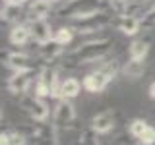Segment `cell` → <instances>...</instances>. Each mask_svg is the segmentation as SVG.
<instances>
[{"mask_svg":"<svg viewBox=\"0 0 155 145\" xmlns=\"http://www.w3.org/2000/svg\"><path fill=\"white\" fill-rule=\"evenodd\" d=\"M110 48H113V41L109 37H93L89 41L80 43L76 48L68 50L62 56V66L66 68H80L85 64H97L103 62L109 56Z\"/></svg>","mask_w":155,"mask_h":145,"instance_id":"6da1fadb","label":"cell"},{"mask_svg":"<svg viewBox=\"0 0 155 145\" xmlns=\"http://www.w3.org/2000/svg\"><path fill=\"white\" fill-rule=\"evenodd\" d=\"M60 87L62 79L58 76V70L52 66H43L37 74V81L33 85V93L41 99H60Z\"/></svg>","mask_w":155,"mask_h":145,"instance_id":"7a4b0ae2","label":"cell"},{"mask_svg":"<svg viewBox=\"0 0 155 145\" xmlns=\"http://www.w3.org/2000/svg\"><path fill=\"white\" fill-rule=\"evenodd\" d=\"M101 10H105L103 0H66V4L58 10V14H60V18H68L76 21V19L89 18L91 14H97Z\"/></svg>","mask_w":155,"mask_h":145,"instance_id":"3957f363","label":"cell"},{"mask_svg":"<svg viewBox=\"0 0 155 145\" xmlns=\"http://www.w3.org/2000/svg\"><path fill=\"white\" fill-rule=\"evenodd\" d=\"M2 60H4V66L10 68L14 72H21V70H41L45 66V62L41 60V56H33L25 50H6L2 52Z\"/></svg>","mask_w":155,"mask_h":145,"instance_id":"277c9868","label":"cell"},{"mask_svg":"<svg viewBox=\"0 0 155 145\" xmlns=\"http://www.w3.org/2000/svg\"><path fill=\"white\" fill-rule=\"evenodd\" d=\"M113 19H114V16H110L107 10H101V12H97V14H91L89 18L72 21L74 23L72 29L78 31L80 35H91V33H97V31H101V29L109 27L110 23H113Z\"/></svg>","mask_w":155,"mask_h":145,"instance_id":"5b68a950","label":"cell"},{"mask_svg":"<svg viewBox=\"0 0 155 145\" xmlns=\"http://www.w3.org/2000/svg\"><path fill=\"white\" fill-rule=\"evenodd\" d=\"M21 106L23 110L31 116L33 122H47L48 120V114H51V108H48L47 105V99H41V97H37L35 93H27L21 97Z\"/></svg>","mask_w":155,"mask_h":145,"instance_id":"8992f818","label":"cell"},{"mask_svg":"<svg viewBox=\"0 0 155 145\" xmlns=\"http://www.w3.org/2000/svg\"><path fill=\"white\" fill-rule=\"evenodd\" d=\"M37 74L39 70H21V72H14L12 76L8 77V91L14 95H27L29 89L35 85L37 81Z\"/></svg>","mask_w":155,"mask_h":145,"instance_id":"52a82bcc","label":"cell"},{"mask_svg":"<svg viewBox=\"0 0 155 145\" xmlns=\"http://www.w3.org/2000/svg\"><path fill=\"white\" fill-rule=\"evenodd\" d=\"M76 106L72 105L70 99H58L54 105V110H52V124L60 128H70L72 124L76 122Z\"/></svg>","mask_w":155,"mask_h":145,"instance_id":"ba28073f","label":"cell"},{"mask_svg":"<svg viewBox=\"0 0 155 145\" xmlns=\"http://www.w3.org/2000/svg\"><path fill=\"white\" fill-rule=\"evenodd\" d=\"M116 118H118L116 110L107 108V110H103V112H99V114H95L93 118H91L89 128L93 130L95 134L105 135V134L113 132V128H114V124H116Z\"/></svg>","mask_w":155,"mask_h":145,"instance_id":"9c48e42d","label":"cell"},{"mask_svg":"<svg viewBox=\"0 0 155 145\" xmlns=\"http://www.w3.org/2000/svg\"><path fill=\"white\" fill-rule=\"evenodd\" d=\"M84 89L87 91V93H93V95H99L103 93V91L107 89V85L110 83V77L105 74L101 68H97V70L89 72L85 77H84Z\"/></svg>","mask_w":155,"mask_h":145,"instance_id":"30bf717a","label":"cell"},{"mask_svg":"<svg viewBox=\"0 0 155 145\" xmlns=\"http://www.w3.org/2000/svg\"><path fill=\"white\" fill-rule=\"evenodd\" d=\"M113 25L118 29L122 35H128V37H136L142 29V21H140L138 16H126V14H116L114 19H113Z\"/></svg>","mask_w":155,"mask_h":145,"instance_id":"8fae6325","label":"cell"},{"mask_svg":"<svg viewBox=\"0 0 155 145\" xmlns=\"http://www.w3.org/2000/svg\"><path fill=\"white\" fill-rule=\"evenodd\" d=\"M33 145H58V128L48 122H39L37 134L31 137Z\"/></svg>","mask_w":155,"mask_h":145,"instance_id":"7c38bea8","label":"cell"},{"mask_svg":"<svg viewBox=\"0 0 155 145\" xmlns=\"http://www.w3.org/2000/svg\"><path fill=\"white\" fill-rule=\"evenodd\" d=\"M27 25L31 29V37L37 45H45L54 39V31L47 19H33V21H27Z\"/></svg>","mask_w":155,"mask_h":145,"instance_id":"4fadbf2b","label":"cell"},{"mask_svg":"<svg viewBox=\"0 0 155 145\" xmlns=\"http://www.w3.org/2000/svg\"><path fill=\"white\" fill-rule=\"evenodd\" d=\"M39 56L45 62V66H51L54 60H62V56H64V47L58 45L54 39H52V41L45 43V45H39Z\"/></svg>","mask_w":155,"mask_h":145,"instance_id":"5bb4252c","label":"cell"},{"mask_svg":"<svg viewBox=\"0 0 155 145\" xmlns=\"http://www.w3.org/2000/svg\"><path fill=\"white\" fill-rule=\"evenodd\" d=\"M52 10V0H31L27 4V21L33 19H45Z\"/></svg>","mask_w":155,"mask_h":145,"instance_id":"9a60e30c","label":"cell"},{"mask_svg":"<svg viewBox=\"0 0 155 145\" xmlns=\"http://www.w3.org/2000/svg\"><path fill=\"white\" fill-rule=\"evenodd\" d=\"M29 41H33L31 37V29L27 23H16L10 31V43L14 47H25Z\"/></svg>","mask_w":155,"mask_h":145,"instance_id":"2e32d148","label":"cell"},{"mask_svg":"<svg viewBox=\"0 0 155 145\" xmlns=\"http://www.w3.org/2000/svg\"><path fill=\"white\" fill-rule=\"evenodd\" d=\"M145 74V62L143 60H134L128 58V62H124L122 66V76L126 79H140Z\"/></svg>","mask_w":155,"mask_h":145,"instance_id":"e0dca14e","label":"cell"},{"mask_svg":"<svg viewBox=\"0 0 155 145\" xmlns=\"http://www.w3.org/2000/svg\"><path fill=\"white\" fill-rule=\"evenodd\" d=\"M84 89V83H80V79L76 77H66L62 79V87H60V99H76Z\"/></svg>","mask_w":155,"mask_h":145,"instance_id":"ac0fdd59","label":"cell"},{"mask_svg":"<svg viewBox=\"0 0 155 145\" xmlns=\"http://www.w3.org/2000/svg\"><path fill=\"white\" fill-rule=\"evenodd\" d=\"M128 54L134 60H145V56L149 54V41L147 39H134L128 47Z\"/></svg>","mask_w":155,"mask_h":145,"instance_id":"d6986e66","label":"cell"},{"mask_svg":"<svg viewBox=\"0 0 155 145\" xmlns=\"http://www.w3.org/2000/svg\"><path fill=\"white\" fill-rule=\"evenodd\" d=\"M23 14V6L21 4H4L2 8V21H8V23H16L19 21V16Z\"/></svg>","mask_w":155,"mask_h":145,"instance_id":"ffe728a7","label":"cell"},{"mask_svg":"<svg viewBox=\"0 0 155 145\" xmlns=\"http://www.w3.org/2000/svg\"><path fill=\"white\" fill-rule=\"evenodd\" d=\"M147 128H149V124L145 122L143 118H134L132 122L128 124V134L132 135L134 139H140V137L143 135V132H145Z\"/></svg>","mask_w":155,"mask_h":145,"instance_id":"44dd1931","label":"cell"},{"mask_svg":"<svg viewBox=\"0 0 155 145\" xmlns=\"http://www.w3.org/2000/svg\"><path fill=\"white\" fill-rule=\"evenodd\" d=\"M72 39H74V29L72 27H60L54 31V41L62 47H68L72 43Z\"/></svg>","mask_w":155,"mask_h":145,"instance_id":"7402d4cb","label":"cell"},{"mask_svg":"<svg viewBox=\"0 0 155 145\" xmlns=\"http://www.w3.org/2000/svg\"><path fill=\"white\" fill-rule=\"evenodd\" d=\"M140 21H142V29L143 31H149V29H155V4L151 8H147V12L140 16Z\"/></svg>","mask_w":155,"mask_h":145,"instance_id":"603a6c76","label":"cell"},{"mask_svg":"<svg viewBox=\"0 0 155 145\" xmlns=\"http://www.w3.org/2000/svg\"><path fill=\"white\" fill-rule=\"evenodd\" d=\"M138 143H142V145H155V128H153V126H149V128L145 130L143 135L138 139Z\"/></svg>","mask_w":155,"mask_h":145,"instance_id":"cb8c5ba5","label":"cell"},{"mask_svg":"<svg viewBox=\"0 0 155 145\" xmlns=\"http://www.w3.org/2000/svg\"><path fill=\"white\" fill-rule=\"evenodd\" d=\"M10 145H27V137L21 132H8Z\"/></svg>","mask_w":155,"mask_h":145,"instance_id":"d4e9b609","label":"cell"},{"mask_svg":"<svg viewBox=\"0 0 155 145\" xmlns=\"http://www.w3.org/2000/svg\"><path fill=\"white\" fill-rule=\"evenodd\" d=\"M126 4H128V0H109V6L113 8L114 14H124Z\"/></svg>","mask_w":155,"mask_h":145,"instance_id":"484cf974","label":"cell"},{"mask_svg":"<svg viewBox=\"0 0 155 145\" xmlns=\"http://www.w3.org/2000/svg\"><path fill=\"white\" fill-rule=\"evenodd\" d=\"M0 145H10V137H8V132H2V135H0Z\"/></svg>","mask_w":155,"mask_h":145,"instance_id":"4316f807","label":"cell"},{"mask_svg":"<svg viewBox=\"0 0 155 145\" xmlns=\"http://www.w3.org/2000/svg\"><path fill=\"white\" fill-rule=\"evenodd\" d=\"M149 97L155 101V81H151V85H149Z\"/></svg>","mask_w":155,"mask_h":145,"instance_id":"83f0119b","label":"cell"},{"mask_svg":"<svg viewBox=\"0 0 155 145\" xmlns=\"http://www.w3.org/2000/svg\"><path fill=\"white\" fill-rule=\"evenodd\" d=\"M128 2H138V4H143V6H145L149 0H128Z\"/></svg>","mask_w":155,"mask_h":145,"instance_id":"f1b7e54d","label":"cell"},{"mask_svg":"<svg viewBox=\"0 0 155 145\" xmlns=\"http://www.w3.org/2000/svg\"><path fill=\"white\" fill-rule=\"evenodd\" d=\"M8 2H12V0H4V4H8Z\"/></svg>","mask_w":155,"mask_h":145,"instance_id":"f546056e","label":"cell"},{"mask_svg":"<svg viewBox=\"0 0 155 145\" xmlns=\"http://www.w3.org/2000/svg\"><path fill=\"white\" fill-rule=\"evenodd\" d=\"M52 2H60V0H52Z\"/></svg>","mask_w":155,"mask_h":145,"instance_id":"4dcf8cb0","label":"cell"},{"mask_svg":"<svg viewBox=\"0 0 155 145\" xmlns=\"http://www.w3.org/2000/svg\"><path fill=\"white\" fill-rule=\"evenodd\" d=\"M136 145H142V143H136Z\"/></svg>","mask_w":155,"mask_h":145,"instance_id":"1f68e13d","label":"cell"}]
</instances>
